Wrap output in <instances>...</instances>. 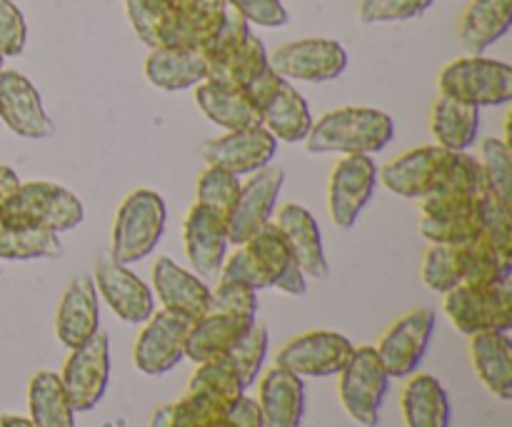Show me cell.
I'll list each match as a JSON object with an SVG mask.
<instances>
[{
    "label": "cell",
    "mask_w": 512,
    "mask_h": 427,
    "mask_svg": "<svg viewBox=\"0 0 512 427\" xmlns=\"http://www.w3.org/2000/svg\"><path fill=\"white\" fill-rule=\"evenodd\" d=\"M3 60H5V55H3V50H0V70H3Z\"/></svg>",
    "instance_id": "db71d44e"
},
{
    "label": "cell",
    "mask_w": 512,
    "mask_h": 427,
    "mask_svg": "<svg viewBox=\"0 0 512 427\" xmlns=\"http://www.w3.org/2000/svg\"><path fill=\"white\" fill-rule=\"evenodd\" d=\"M218 278L248 285L255 293L265 288H275L293 298L308 293V278L273 220L250 235L245 243L235 245L233 255H225Z\"/></svg>",
    "instance_id": "6da1fadb"
},
{
    "label": "cell",
    "mask_w": 512,
    "mask_h": 427,
    "mask_svg": "<svg viewBox=\"0 0 512 427\" xmlns=\"http://www.w3.org/2000/svg\"><path fill=\"white\" fill-rule=\"evenodd\" d=\"M18 185L20 178L15 175V170L8 168V165H0V208H3V203L10 198V193H13Z\"/></svg>",
    "instance_id": "816d5d0a"
},
{
    "label": "cell",
    "mask_w": 512,
    "mask_h": 427,
    "mask_svg": "<svg viewBox=\"0 0 512 427\" xmlns=\"http://www.w3.org/2000/svg\"><path fill=\"white\" fill-rule=\"evenodd\" d=\"M263 427H300L305 413L303 378L285 368H270L258 385Z\"/></svg>",
    "instance_id": "484cf974"
},
{
    "label": "cell",
    "mask_w": 512,
    "mask_h": 427,
    "mask_svg": "<svg viewBox=\"0 0 512 427\" xmlns=\"http://www.w3.org/2000/svg\"><path fill=\"white\" fill-rule=\"evenodd\" d=\"M275 153H278V140L263 125L230 130V133L208 140L203 145L205 163L220 165L238 178L263 170L265 165L273 163Z\"/></svg>",
    "instance_id": "ac0fdd59"
},
{
    "label": "cell",
    "mask_w": 512,
    "mask_h": 427,
    "mask_svg": "<svg viewBox=\"0 0 512 427\" xmlns=\"http://www.w3.org/2000/svg\"><path fill=\"white\" fill-rule=\"evenodd\" d=\"M210 310L255 318V313H258V295L248 285L218 278L215 288L210 290Z\"/></svg>",
    "instance_id": "bcb514c9"
},
{
    "label": "cell",
    "mask_w": 512,
    "mask_h": 427,
    "mask_svg": "<svg viewBox=\"0 0 512 427\" xmlns=\"http://www.w3.org/2000/svg\"><path fill=\"white\" fill-rule=\"evenodd\" d=\"M0 123L25 140H45L55 133L38 88L18 70H0Z\"/></svg>",
    "instance_id": "e0dca14e"
},
{
    "label": "cell",
    "mask_w": 512,
    "mask_h": 427,
    "mask_svg": "<svg viewBox=\"0 0 512 427\" xmlns=\"http://www.w3.org/2000/svg\"><path fill=\"white\" fill-rule=\"evenodd\" d=\"M30 423L35 427H75V410L53 370H40L28 385Z\"/></svg>",
    "instance_id": "d6a6232c"
},
{
    "label": "cell",
    "mask_w": 512,
    "mask_h": 427,
    "mask_svg": "<svg viewBox=\"0 0 512 427\" xmlns=\"http://www.w3.org/2000/svg\"><path fill=\"white\" fill-rule=\"evenodd\" d=\"M480 170H483L485 180H488L490 190L498 195L500 200L510 203L512 190V155L510 143L505 138H485L480 143L478 158Z\"/></svg>",
    "instance_id": "60d3db41"
},
{
    "label": "cell",
    "mask_w": 512,
    "mask_h": 427,
    "mask_svg": "<svg viewBox=\"0 0 512 427\" xmlns=\"http://www.w3.org/2000/svg\"><path fill=\"white\" fill-rule=\"evenodd\" d=\"M420 280L433 293H450L453 288L463 285V255L460 245L430 243L420 263Z\"/></svg>",
    "instance_id": "74e56055"
},
{
    "label": "cell",
    "mask_w": 512,
    "mask_h": 427,
    "mask_svg": "<svg viewBox=\"0 0 512 427\" xmlns=\"http://www.w3.org/2000/svg\"><path fill=\"white\" fill-rule=\"evenodd\" d=\"M100 330V305L93 275H78L68 283L55 313V335L68 350L88 343Z\"/></svg>",
    "instance_id": "ffe728a7"
},
{
    "label": "cell",
    "mask_w": 512,
    "mask_h": 427,
    "mask_svg": "<svg viewBox=\"0 0 512 427\" xmlns=\"http://www.w3.org/2000/svg\"><path fill=\"white\" fill-rule=\"evenodd\" d=\"M285 185V170L280 165H265L250 175L248 183H240L238 200L225 218L230 245H240L273 220L278 195Z\"/></svg>",
    "instance_id": "9a60e30c"
},
{
    "label": "cell",
    "mask_w": 512,
    "mask_h": 427,
    "mask_svg": "<svg viewBox=\"0 0 512 427\" xmlns=\"http://www.w3.org/2000/svg\"><path fill=\"white\" fill-rule=\"evenodd\" d=\"M195 320L173 310H155L143 323L133 345V363L143 375H165L185 358L190 328Z\"/></svg>",
    "instance_id": "30bf717a"
},
{
    "label": "cell",
    "mask_w": 512,
    "mask_h": 427,
    "mask_svg": "<svg viewBox=\"0 0 512 427\" xmlns=\"http://www.w3.org/2000/svg\"><path fill=\"white\" fill-rule=\"evenodd\" d=\"M470 360L480 383L498 400L512 398V343L508 333H480L470 338Z\"/></svg>",
    "instance_id": "f546056e"
},
{
    "label": "cell",
    "mask_w": 512,
    "mask_h": 427,
    "mask_svg": "<svg viewBox=\"0 0 512 427\" xmlns=\"http://www.w3.org/2000/svg\"><path fill=\"white\" fill-rule=\"evenodd\" d=\"M268 68V50H265L263 40H260L258 35L250 33L233 53L208 63V78L205 80L235 85V88H248V85L253 83V80H258Z\"/></svg>",
    "instance_id": "836d02e7"
},
{
    "label": "cell",
    "mask_w": 512,
    "mask_h": 427,
    "mask_svg": "<svg viewBox=\"0 0 512 427\" xmlns=\"http://www.w3.org/2000/svg\"><path fill=\"white\" fill-rule=\"evenodd\" d=\"M85 218L83 203L73 190L50 180L20 183L0 208V223L13 228H43L50 233L75 230Z\"/></svg>",
    "instance_id": "277c9868"
},
{
    "label": "cell",
    "mask_w": 512,
    "mask_h": 427,
    "mask_svg": "<svg viewBox=\"0 0 512 427\" xmlns=\"http://www.w3.org/2000/svg\"><path fill=\"white\" fill-rule=\"evenodd\" d=\"M153 293L165 310H173L190 320L203 318L210 310V288L205 280L180 268L173 258L155 260Z\"/></svg>",
    "instance_id": "7402d4cb"
},
{
    "label": "cell",
    "mask_w": 512,
    "mask_h": 427,
    "mask_svg": "<svg viewBox=\"0 0 512 427\" xmlns=\"http://www.w3.org/2000/svg\"><path fill=\"white\" fill-rule=\"evenodd\" d=\"M435 333V313L428 308H418L395 320L383 335H380L375 353L383 363L390 380H403L418 370L425 350Z\"/></svg>",
    "instance_id": "4fadbf2b"
},
{
    "label": "cell",
    "mask_w": 512,
    "mask_h": 427,
    "mask_svg": "<svg viewBox=\"0 0 512 427\" xmlns=\"http://www.w3.org/2000/svg\"><path fill=\"white\" fill-rule=\"evenodd\" d=\"M125 10H128L135 35L148 48H160L168 33L170 15H173L168 0H125Z\"/></svg>",
    "instance_id": "ab89813d"
},
{
    "label": "cell",
    "mask_w": 512,
    "mask_h": 427,
    "mask_svg": "<svg viewBox=\"0 0 512 427\" xmlns=\"http://www.w3.org/2000/svg\"><path fill=\"white\" fill-rule=\"evenodd\" d=\"M170 25L163 45L205 50L228 13V0H170Z\"/></svg>",
    "instance_id": "603a6c76"
},
{
    "label": "cell",
    "mask_w": 512,
    "mask_h": 427,
    "mask_svg": "<svg viewBox=\"0 0 512 427\" xmlns=\"http://www.w3.org/2000/svg\"><path fill=\"white\" fill-rule=\"evenodd\" d=\"M480 233V215L468 218H433V215H420V235L428 243L460 245Z\"/></svg>",
    "instance_id": "ee69618b"
},
{
    "label": "cell",
    "mask_w": 512,
    "mask_h": 427,
    "mask_svg": "<svg viewBox=\"0 0 512 427\" xmlns=\"http://www.w3.org/2000/svg\"><path fill=\"white\" fill-rule=\"evenodd\" d=\"M480 130V108L438 95L430 110V133L435 145L455 153H468Z\"/></svg>",
    "instance_id": "4dcf8cb0"
},
{
    "label": "cell",
    "mask_w": 512,
    "mask_h": 427,
    "mask_svg": "<svg viewBox=\"0 0 512 427\" xmlns=\"http://www.w3.org/2000/svg\"><path fill=\"white\" fill-rule=\"evenodd\" d=\"M275 228L283 233L290 253L298 260L305 278L325 280L330 273L328 258H325L323 235H320L318 220L313 218L308 208L300 203H288L275 213Z\"/></svg>",
    "instance_id": "44dd1931"
},
{
    "label": "cell",
    "mask_w": 512,
    "mask_h": 427,
    "mask_svg": "<svg viewBox=\"0 0 512 427\" xmlns=\"http://www.w3.org/2000/svg\"><path fill=\"white\" fill-rule=\"evenodd\" d=\"M438 88L440 95L475 108L505 105L512 100V68L503 60L465 55L440 70Z\"/></svg>",
    "instance_id": "8992f818"
},
{
    "label": "cell",
    "mask_w": 512,
    "mask_h": 427,
    "mask_svg": "<svg viewBox=\"0 0 512 427\" xmlns=\"http://www.w3.org/2000/svg\"><path fill=\"white\" fill-rule=\"evenodd\" d=\"M60 235L43 228H13L0 223V260L60 258Z\"/></svg>",
    "instance_id": "8d00e7d4"
},
{
    "label": "cell",
    "mask_w": 512,
    "mask_h": 427,
    "mask_svg": "<svg viewBox=\"0 0 512 427\" xmlns=\"http://www.w3.org/2000/svg\"><path fill=\"white\" fill-rule=\"evenodd\" d=\"M93 283L95 290L103 295L105 303L123 323L143 325L155 313L153 290L128 265L110 258V253L95 260Z\"/></svg>",
    "instance_id": "2e32d148"
},
{
    "label": "cell",
    "mask_w": 512,
    "mask_h": 427,
    "mask_svg": "<svg viewBox=\"0 0 512 427\" xmlns=\"http://www.w3.org/2000/svg\"><path fill=\"white\" fill-rule=\"evenodd\" d=\"M265 355H268V330H265V325L253 323V328L245 333V338L225 358L238 370L245 388H250L258 380L260 370H263Z\"/></svg>",
    "instance_id": "7bdbcfd3"
},
{
    "label": "cell",
    "mask_w": 512,
    "mask_h": 427,
    "mask_svg": "<svg viewBox=\"0 0 512 427\" xmlns=\"http://www.w3.org/2000/svg\"><path fill=\"white\" fill-rule=\"evenodd\" d=\"M183 243L195 275L203 280L218 278L230 248L228 223L223 215L195 203L185 215Z\"/></svg>",
    "instance_id": "d6986e66"
},
{
    "label": "cell",
    "mask_w": 512,
    "mask_h": 427,
    "mask_svg": "<svg viewBox=\"0 0 512 427\" xmlns=\"http://www.w3.org/2000/svg\"><path fill=\"white\" fill-rule=\"evenodd\" d=\"M228 420L233 427H263V413H260L258 400L240 395L233 408L228 410Z\"/></svg>",
    "instance_id": "f907efd6"
},
{
    "label": "cell",
    "mask_w": 512,
    "mask_h": 427,
    "mask_svg": "<svg viewBox=\"0 0 512 427\" xmlns=\"http://www.w3.org/2000/svg\"><path fill=\"white\" fill-rule=\"evenodd\" d=\"M0 427H35L30 418L23 415H0Z\"/></svg>",
    "instance_id": "f5cc1de1"
},
{
    "label": "cell",
    "mask_w": 512,
    "mask_h": 427,
    "mask_svg": "<svg viewBox=\"0 0 512 427\" xmlns=\"http://www.w3.org/2000/svg\"><path fill=\"white\" fill-rule=\"evenodd\" d=\"M443 308L455 330L468 338L480 333H508L512 328L510 283L458 285L445 293Z\"/></svg>",
    "instance_id": "52a82bcc"
},
{
    "label": "cell",
    "mask_w": 512,
    "mask_h": 427,
    "mask_svg": "<svg viewBox=\"0 0 512 427\" xmlns=\"http://www.w3.org/2000/svg\"><path fill=\"white\" fill-rule=\"evenodd\" d=\"M165 220H168V208L158 193L138 188L125 195L113 220L110 258L123 265H133L148 258L163 238Z\"/></svg>",
    "instance_id": "5b68a950"
},
{
    "label": "cell",
    "mask_w": 512,
    "mask_h": 427,
    "mask_svg": "<svg viewBox=\"0 0 512 427\" xmlns=\"http://www.w3.org/2000/svg\"><path fill=\"white\" fill-rule=\"evenodd\" d=\"M338 393L345 413L363 427H378L380 408L388 395L390 375L370 345L355 348L345 368L338 373Z\"/></svg>",
    "instance_id": "ba28073f"
},
{
    "label": "cell",
    "mask_w": 512,
    "mask_h": 427,
    "mask_svg": "<svg viewBox=\"0 0 512 427\" xmlns=\"http://www.w3.org/2000/svg\"><path fill=\"white\" fill-rule=\"evenodd\" d=\"M433 5V0H360V23H400L423 15Z\"/></svg>",
    "instance_id": "f6af8a7d"
},
{
    "label": "cell",
    "mask_w": 512,
    "mask_h": 427,
    "mask_svg": "<svg viewBox=\"0 0 512 427\" xmlns=\"http://www.w3.org/2000/svg\"><path fill=\"white\" fill-rule=\"evenodd\" d=\"M228 5L240 18L248 20V25L260 28H283L290 20L283 0H228Z\"/></svg>",
    "instance_id": "c3c4849f"
},
{
    "label": "cell",
    "mask_w": 512,
    "mask_h": 427,
    "mask_svg": "<svg viewBox=\"0 0 512 427\" xmlns=\"http://www.w3.org/2000/svg\"><path fill=\"white\" fill-rule=\"evenodd\" d=\"M395 120L388 113L368 105H345L313 120L305 135V150L315 155H370L393 143Z\"/></svg>",
    "instance_id": "7a4b0ae2"
},
{
    "label": "cell",
    "mask_w": 512,
    "mask_h": 427,
    "mask_svg": "<svg viewBox=\"0 0 512 427\" xmlns=\"http://www.w3.org/2000/svg\"><path fill=\"white\" fill-rule=\"evenodd\" d=\"M480 235L503 255L512 260V213L510 203L500 200L493 190H488L480 205Z\"/></svg>",
    "instance_id": "b9f144b4"
},
{
    "label": "cell",
    "mask_w": 512,
    "mask_h": 427,
    "mask_svg": "<svg viewBox=\"0 0 512 427\" xmlns=\"http://www.w3.org/2000/svg\"><path fill=\"white\" fill-rule=\"evenodd\" d=\"M195 100H198V108L203 110L205 118L225 128L228 133L260 125V110L255 108L253 98L245 88L203 80L200 85H195Z\"/></svg>",
    "instance_id": "4316f807"
},
{
    "label": "cell",
    "mask_w": 512,
    "mask_h": 427,
    "mask_svg": "<svg viewBox=\"0 0 512 427\" xmlns=\"http://www.w3.org/2000/svg\"><path fill=\"white\" fill-rule=\"evenodd\" d=\"M478 170V160L468 153H455L440 145H423L390 160L378 173L380 183L400 198L420 200L443 185L468 178Z\"/></svg>",
    "instance_id": "3957f363"
},
{
    "label": "cell",
    "mask_w": 512,
    "mask_h": 427,
    "mask_svg": "<svg viewBox=\"0 0 512 427\" xmlns=\"http://www.w3.org/2000/svg\"><path fill=\"white\" fill-rule=\"evenodd\" d=\"M400 405L405 427H450L453 410L448 393L433 375H413L405 383Z\"/></svg>",
    "instance_id": "1f68e13d"
},
{
    "label": "cell",
    "mask_w": 512,
    "mask_h": 427,
    "mask_svg": "<svg viewBox=\"0 0 512 427\" xmlns=\"http://www.w3.org/2000/svg\"><path fill=\"white\" fill-rule=\"evenodd\" d=\"M273 73L285 80H305V83H328L343 75L348 68V53L338 40L305 38L285 43L268 55Z\"/></svg>",
    "instance_id": "7c38bea8"
},
{
    "label": "cell",
    "mask_w": 512,
    "mask_h": 427,
    "mask_svg": "<svg viewBox=\"0 0 512 427\" xmlns=\"http://www.w3.org/2000/svg\"><path fill=\"white\" fill-rule=\"evenodd\" d=\"M260 125L273 135L278 143H303L310 133L313 115L303 95L283 78L275 93L260 108Z\"/></svg>",
    "instance_id": "f1b7e54d"
},
{
    "label": "cell",
    "mask_w": 512,
    "mask_h": 427,
    "mask_svg": "<svg viewBox=\"0 0 512 427\" xmlns=\"http://www.w3.org/2000/svg\"><path fill=\"white\" fill-rule=\"evenodd\" d=\"M168 3H170V0H168Z\"/></svg>",
    "instance_id": "11a10c76"
},
{
    "label": "cell",
    "mask_w": 512,
    "mask_h": 427,
    "mask_svg": "<svg viewBox=\"0 0 512 427\" xmlns=\"http://www.w3.org/2000/svg\"><path fill=\"white\" fill-rule=\"evenodd\" d=\"M188 390L190 393L205 395V398L215 400V403L230 410L235 405V400L245 393V385L240 380L238 370L233 368V363L225 355H220V358L198 363V368H195L193 378L188 383Z\"/></svg>",
    "instance_id": "e575fe53"
},
{
    "label": "cell",
    "mask_w": 512,
    "mask_h": 427,
    "mask_svg": "<svg viewBox=\"0 0 512 427\" xmlns=\"http://www.w3.org/2000/svg\"><path fill=\"white\" fill-rule=\"evenodd\" d=\"M110 370H113L110 338L103 330H98L80 348L70 350L68 360L63 365V373L58 378L63 383V390L75 413H88V410H93L103 400L110 383Z\"/></svg>",
    "instance_id": "9c48e42d"
},
{
    "label": "cell",
    "mask_w": 512,
    "mask_h": 427,
    "mask_svg": "<svg viewBox=\"0 0 512 427\" xmlns=\"http://www.w3.org/2000/svg\"><path fill=\"white\" fill-rule=\"evenodd\" d=\"M378 185V165L370 155H343L330 173L328 213L333 225L350 230Z\"/></svg>",
    "instance_id": "5bb4252c"
},
{
    "label": "cell",
    "mask_w": 512,
    "mask_h": 427,
    "mask_svg": "<svg viewBox=\"0 0 512 427\" xmlns=\"http://www.w3.org/2000/svg\"><path fill=\"white\" fill-rule=\"evenodd\" d=\"M355 345L333 330H310L288 340L275 355L278 368L290 370L298 378H333L353 355Z\"/></svg>",
    "instance_id": "8fae6325"
},
{
    "label": "cell",
    "mask_w": 512,
    "mask_h": 427,
    "mask_svg": "<svg viewBox=\"0 0 512 427\" xmlns=\"http://www.w3.org/2000/svg\"><path fill=\"white\" fill-rule=\"evenodd\" d=\"M145 78L150 85L168 93L195 88L208 78V58L203 50L160 45L150 48L145 58Z\"/></svg>",
    "instance_id": "cb8c5ba5"
},
{
    "label": "cell",
    "mask_w": 512,
    "mask_h": 427,
    "mask_svg": "<svg viewBox=\"0 0 512 427\" xmlns=\"http://www.w3.org/2000/svg\"><path fill=\"white\" fill-rule=\"evenodd\" d=\"M253 323L255 318H245V315L208 310L190 328L188 345H185V358H190L198 365L205 363V360L228 355L245 338V333L253 328Z\"/></svg>",
    "instance_id": "d4e9b609"
},
{
    "label": "cell",
    "mask_w": 512,
    "mask_h": 427,
    "mask_svg": "<svg viewBox=\"0 0 512 427\" xmlns=\"http://www.w3.org/2000/svg\"><path fill=\"white\" fill-rule=\"evenodd\" d=\"M512 0H470L458 23V43L468 55H483L510 30Z\"/></svg>",
    "instance_id": "83f0119b"
},
{
    "label": "cell",
    "mask_w": 512,
    "mask_h": 427,
    "mask_svg": "<svg viewBox=\"0 0 512 427\" xmlns=\"http://www.w3.org/2000/svg\"><path fill=\"white\" fill-rule=\"evenodd\" d=\"M240 193V178L220 165H208L195 185V203L228 218Z\"/></svg>",
    "instance_id": "f35d334b"
},
{
    "label": "cell",
    "mask_w": 512,
    "mask_h": 427,
    "mask_svg": "<svg viewBox=\"0 0 512 427\" xmlns=\"http://www.w3.org/2000/svg\"><path fill=\"white\" fill-rule=\"evenodd\" d=\"M28 40V25L13 0H0V50L5 58L23 53Z\"/></svg>",
    "instance_id": "681fc988"
},
{
    "label": "cell",
    "mask_w": 512,
    "mask_h": 427,
    "mask_svg": "<svg viewBox=\"0 0 512 427\" xmlns=\"http://www.w3.org/2000/svg\"><path fill=\"white\" fill-rule=\"evenodd\" d=\"M248 35H250L248 20L240 18V15L228 5V13H225L223 25H220L218 33L213 35V40L208 43V48L203 50L205 58H208V63H213V60H220V58H225L228 53H233V50L238 48V45L243 43Z\"/></svg>",
    "instance_id": "7dc6e473"
},
{
    "label": "cell",
    "mask_w": 512,
    "mask_h": 427,
    "mask_svg": "<svg viewBox=\"0 0 512 427\" xmlns=\"http://www.w3.org/2000/svg\"><path fill=\"white\" fill-rule=\"evenodd\" d=\"M460 255H463V285H495L510 280L512 260H505L480 233L468 243H460Z\"/></svg>",
    "instance_id": "d590c367"
}]
</instances>
